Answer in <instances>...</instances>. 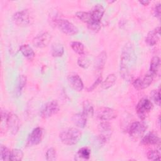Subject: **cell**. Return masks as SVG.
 <instances>
[{"label": "cell", "mask_w": 161, "mask_h": 161, "mask_svg": "<svg viewBox=\"0 0 161 161\" xmlns=\"http://www.w3.org/2000/svg\"><path fill=\"white\" fill-rule=\"evenodd\" d=\"M147 128V125L143 123L135 121L131 124L128 130V133L131 136L138 138L145 132Z\"/></svg>", "instance_id": "cell-9"}, {"label": "cell", "mask_w": 161, "mask_h": 161, "mask_svg": "<svg viewBox=\"0 0 161 161\" xmlns=\"http://www.w3.org/2000/svg\"><path fill=\"white\" fill-rule=\"evenodd\" d=\"M0 155L1 159L3 160H10L11 151L4 145H1L0 148Z\"/></svg>", "instance_id": "cell-28"}, {"label": "cell", "mask_w": 161, "mask_h": 161, "mask_svg": "<svg viewBox=\"0 0 161 161\" xmlns=\"http://www.w3.org/2000/svg\"><path fill=\"white\" fill-rule=\"evenodd\" d=\"M77 155L81 158L87 160L90 157L91 150L87 147H82L78 150Z\"/></svg>", "instance_id": "cell-30"}, {"label": "cell", "mask_w": 161, "mask_h": 161, "mask_svg": "<svg viewBox=\"0 0 161 161\" xmlns=\"http://www.w3.org/2000/svg\"><path fill=\"white\" fill-rule=\"evenodd\" d=\"M160 58L157 56L153 57L152 58L150 64V72H151V74L152 75L157 74L160 68Z\"/></svg>", "instance_id": "cell-23"}, {"label": "cell", "mask_w": 161, "mask_h": 161, "mask_svg": "<svg viewBox=\"0 0 161 161\" xmlns=\"http://www.w3.org/2000/svg\"><path fill=\"white\" fill-rule=\"evenodd\" d=\"M13 21L18 26H26L30 23V15L26 9L16 12L13 16Z\"/></svg>", "instance_id": "cell-10"}, {"label": "cell", "mask_w": 161, "mask_h": 161, "mask_svg": "<svg viewBox=\"0 0 161 161\" xmlns=\"http://www.w3.org/2000/svg\"><path fill=\"white\" fill-rule=\"evenodd\" d=\"M75 16L82 21L86 23L87 24L89 23L92 21L91 14L90 12L85 11H79L75 13Z\"/></svg>", "instance_id": "cell-26"}, {"label": "cell", "mask_w": 161, "mask_h": 161, "mask_svg": "<svg viewBox=\"0 0 161 161\" xmlns=\"http://www.w3.org/2000/svg\"><path fill=\"white\" fill-rule=\"evenodd\" d=\"M82 113L86 117L92 116L94 114V109L91 103L89 101H85L83 103V112Z\"/></svg>", "instance_id": "cell-27"}, {"label": "cell", "mask_w": 161, "mask_h": 161, "mask_svg": "<svg viewBox=\"0 0 161 161\" xmlns=\"http://www.w3.org/2000/svg\"><path fill=\"white\" fill-rule=\"evenodd\" d=\"M92 19L94 21L100 22L104 13V9L100 4H96L94 6L91 11Z\"/></svg>", "instance_id": "cell-17"}, {"label": "cell", "mask_w": 161, "mask_h": 161, "mask_svg": "<svg viewBox=\"0 0 161 161\" xmlns=\"http://www.w3.org/2000/svg\"><path fill=\"white\" fill-rule=\"evenodd\" d=\"M151 98L158 106L160 105V89L153 90L150 93Z\"/></svg>", "instance_id": "cell-32"}, {"label": "cell", "mask_w": 161, "mask_h": 161, "mask_svg": "<svg viewBox=\"0 0 161 161\" xmlns=\"http://www.w3.org/2000/svg\"><path fill=\"white\" fill-rule=\"evenodd\" d=\"M26 84V77L24 75H19L16 82V86L15 88V95L19 96L21 95L22 90L24 89Z\"/></svg>", "instance_id": "cell-19"}, {"label": "cell", "mask_w": 161, "mask_h": 161, "mask_svg": "<svg viewBox=\"0 0 161 161\" xmlns=\"http://www.w3.org/2000/svg\"><path fill=\"white\" fill-rule=\"evenodd\" d=\"M55 23L57 27L62 32L67 35L73 36L76 35L79 31L78 28L67 19H58L55 20Z\"/></svg>", "instance_id": "cell-3"}, {"label": "cell", "mask_w": 161, "mask_h": 161, "mask_svg": "<svg viewBox=\"0 0 161 161\" xmlns=\"http://www.w3.org/2000/svg\"><path fill=\"white\" fill-rule=\"evenodd\" d=\"M67 80L69 86L75 91L77 92H80L84 89V84L81 79L77 74H71L67 77Z\"/></svg>", "instance_id": "cell-13"}, {"label": "cell", "mask_w": 161, "mask_h": 161, "mask_svg": "<svg viewBox=\"0 0 161 161\" xmlns=\"http://www.w3.org/2000/svg\"><path fill=\"white\" fill-rule=\"evenodd\" d=\"M70 47L73 51L76 53L82 55L84 54V45L78 41H74L71 42Z\"/></svg>", "instance_id": "cell-25"}, {"label": "cell", "mask_w": 161, "mask_h": 161, "mask_svg": "<svg viewBox=\"0 0 161 161\" xmlns=\"http://www.w3.org/2000/svg\"><path fill=\"white\" fill-rule=\"evenodd\" d=\"M87 28L93 31H97L101 28V23L100 22H96L92 21L89 23L87 24Z\"/></svg>", "instance_id": "cell-34"}, {"label": "cell", "mask_w": 161, "mask_h": 161, "mask_svg": "<svg viewBox=\"0 0 161 161\" xmlns=\"http://www.w3.org/2000/svg\"><path fill=\"white\" fill-rule=\"evenodd\" d=\"M51 40V35L48 32H43L38 35L33 40V45L38 48L47 47Z\"/></svg>", "instance_id": "cell-11"}, {"label": "cell", "mask_w": 161, "mask_h": 161, "mask_svg": "<svg viewBox=\"0 0 161 161\" xmlns=\"http://www.w3.org/2000/svg\"><path fill=\"white\" fill-rule=\"evenodd\" d=\"M153 80V75L152 74H147L143 79L138 78L133 82V87L138 89L141 90L148 87L152 82Z\"/></svg>", "instance_id": "cell-12"}, {"label": "cell", "mask_w": 161, "mask_h": 161, "mask_svg": "<svg viewBox=\"0 0 161 161\" xmlns=\"http://www.w3.org/2000/svg\"><path fill=\"white\" fill-rule=\"evenodd\" d=\"M96 115L97 118L106 121L112 120L117 117L116 111L108 107H103L98 109L96 112Z\"/></svg>", "instance_id": "cell-7"}, {"label": "cell", "mask_w": 161, "mask_h": 161, "mask_svg": "<svg viewBox=\"0 0 161 161\" xmlns=\"http://www.w3.org/2000/svg\"><path fill=\"white\" fill-rule=\"evenodd\" d=\"M106 60V53L105 52H102L97 57L95 61V67L97 71L101 70L104 66Z\"/></svg>", "instance_id": "cell-22"}, {"label": "cell", "mask_w": 161, "mask_h": 161, "mask_svg": "<svg viewBox=\"0 0 161 161\" xmlns=\"http://www.w3.org/2000/svg\"><path fill=\"white\" fill-rule=\"evenodd\" d=\"M59 111V106L55 101H51L47 103L42 108L40 115L44 119L48 118L54 114H56Z\"/></svg>", "instance_id": "cell-5"}, {"label": "cell", "mask_w": 161, "mask_h": 161, "mask_svg": "<svg viewBox=\"0 0 161 161\" xmlns=\"http://www.w3.org/2000/svg\"><path fill=\"white\" fill-rule=\"evenodd\" d=\"M136 62V55L131 43L125 45L123 49L121 56L120 63V74L126 80L131 78L130 74V69Z\"/></svg>", "instance_id": "cell-1"}, {"label": "cell", "mask_w": 161, "mask_h": 161, "mask_svg": "<svg viewBox=\"0 0 161 161\" xmlns=\"http://www.w3.org/2000/svg\"><path fill=\"white\" fill-rule=\"evenodd\" d=\"M160 3H158L155 5L154 8V15L155 16L160 18V13H161V6Z\"/></svg>", "instance_id": "cell-37"}, {"label": "cell", "mask_w": 161, "mask_h": 161, "mask_svg": "<svg viewBox=\"0 0 161 161\" xmlns=\"http://www.w3.org/2000/svg\"><path fill=\"white\" fill-rule=\"evenodd\" d=\"M6 127L12 135H16L19 129V120L16 114L13 113H8Z\"/></svg>", "instance_id": "cell-8"}, {"label": "cell", "mask_w": 161, "mask_h": 161, "mask_svg": "<svg viewBox=\"0 0 161 161\" xmlns=\"http://www.w3.org/2000/svg\"><path fill=\"white\" fill-rule=\"evenodd\" d=\"M46 160L48 161H53L55 160L57 158L56 151L53 148H50L47 150L45 153Z\"/></svg>", "instance_id": "cell-33"}, {"label": "cell", "mask_w": 161, "mask_h": 161, "mask_svg": "<svg viewBox=\"0 0 161 161\" xmlns=\"http://www.w3.org/2000/svg\"><path fill=\"white\" fill-rule=\"evenodd\" d=\"M160 38V27L158 26L155 29L150 31L146 38L145 42L149 46H153L157 43Z\"/></svg>", "instance_id": "cell-15"}, {"label": "cell", "mask_w": 161, "mask_h": 161, "mask_svg": "<svg viewBox=\"0 0 161 161\" xmlns=\"http://www.w3.org/2000/svg\"><path fill=\"white\" fill-rule=\"evenodd\" d=\"M147 157L148 160H160V153L158 151L155 150H152L147 152Z\"/></svg>", "instance_id": "cell-31"}, {"label": "cell", "mask_w": 161, "mask_h": 161, "mask_svg": "<svg viewBox=\"0 0 161 161\" xmlns=\"http://www.w3.org/2000/svg\"><path fill=\"white\" fill-rule=\"evenodd\" d=\"M142 143L146 145H160V138L153 132H149L143 136L142 140Z\"/></svg>", "instance_id": "cell-16"}, {"label": "cell", "mask_w": 161, "mask_h": 161, "mask_svg": "<svg viewBox=\"0 0 161 161\" xmlns=\"http://www.w3.org/2000/svg\"><path fill=\"white\" fill-rule=\"evenodd\" d=\"M19 51L22 55L29 60H32L35 55V53L32 48L28 44L22 45L19 48Z\"/></svg>", "instance_id": "cell-20"}, {"label": "cell", "mask_w": 161, "mask_h": 161, "mask_svg": "<svg viewBox=\"0 0 161 161\" xmlns=\"http://www.w3.org/2000/svg\"><path fill=\"white\" fill-rule=\"evenodd\" d=\"M43 130L40 127L34 128L29 135L27 139V145L30 146L38 145L43 138Z\"/></svg>", "instance_id": "cell-6"}, {"label": "cell", "mask_w": 161, "mask_h": 161, "mask_svg": "<svg viewBox=\"0 0 161 161\" xmlns=\"http://www.w3.org/2000/svg\"><path fill=\"white\" fill-rule=\"evenodd\" d=\"M98 129L100 132V140L105 142L109 138L111 135V126L110 124L106 121H103V122L99 125Z\"/></svg>", "instance_id": "cell-14"}, {"label": "cell", "mask_w": 161, "mask_h": 161, "mask_svg": "<svg viewBox=\"0 0 161 161\" xmlns=\"http://www.w3.org/2000/svg\"><path fill=\"white\" fill-rule=\"evenodd\" d=\"M116 80V76L114 74H109L106 78V79L103 82L101 86L104 89H108L114 84Z\"/></svg>", "instance_id": "cell-24"}, {"label": "cell", "mask_w": 161, "mask_h": 161, "mask_svg": "<svg viewBox=\"0 0 161 161\" xmlns=\"http://www.w3.org/2000/svg\"><path fill=\"white\" fill-rule=\"evenodd\" d=\"M77 64L79 67H82L84 69H86L89 65V61L85 57H81L78 58Z\"/></svg>", "instance_id": "cell-35"}, {"label": "cell", "mask_w": 161, "mask_h": 161, "mask_svg": "<svg viewBox=\"0 0 161 161\" xmlns=\"http://www.w3.org/2000/svg\"><path fill=\"white\" fill-rule=\"evenodd\" d=\"M152 108V103L148 99L143 98L140 99L136 106V113L139 118L141 119H145Z\"/></svg>", "instance_id": "cell-4"}, {"label": "cell", "mask_w": 161, "mask_h": 161, "mask_svg": "<svg viewBox=\"0 0 161 161\" xmlns=\"http://www.w3.org/2000/svg\"><path fill=\"white\" fill-rule=\"evenodd\" d=\"M82 136L81 131L76 128H69L62 131L59 134L61 142L67 145L77 144Z\"/></svg>", "instance_id": "cell-2"}, {"label": "cell", "mask_w": 161, "mask_h": 161, "mask_svg": "<svg viewBox=\"0 0 161 161\" xmlns=\"http://www.w3.org/2000/svg\"><path fill=\"white\" fill-rule=\"evenodd\" d=\"M139 3L140 4H142V5H143V6H147V5H148L149 4L150 1H146V0H143V1H139Z\"/></svg>", "instance_id": "cell-38"}, {"label": "cell", "mask_w": 161, "mask_h": 161, "mask_svg": "<svg viewBox=\"0 0 161 161\" xmlns=\"http://www.w3.org/2000/svg\"><path fill=\"white\" fill-rule=\"evenodd\" d=\"M101 81V77H99L98 78L96 79V80L94 82V83H93L90 87H89L87 89V91H93V90L100 84Z\"/></svg>", "instance_id": "cell-36"}, {"label": "cell", "mask_w": 161, "mask_h": 161, "mask_svg": "<svg viewBox=\"0 0 161 161\" xmlns=\"http://www.w3.org/2000/svg\"><path fill=\"white\" fill-rule=\"evenodd\" d=\"M23 157V153L21 150L15 148L11 151L10 160H21Z\"/></svg>", "instance_id": "cell-29"}, {"label": "cell", "mask_w": 161, "mask_h": 161, "mask_svg": "<svg viewBox=\"0 0 161 161\" xmlns=\"http://www.w3.org/2000/svg\"><path fill=\"white\" fill-rule=\"evenodd\" d=\"M64 53V48L62 44L55 43L52 44L51 47V53L54 57H60Z\"/></svg>", "instance_id": "cell-21"}, {"label": "cell", "mask_w": 161, "mask_h": 161, "mask_svg": "<svg viewBox=\"0 0 161 161\" xmlns=\"http://www.w3.org/2000/svg\"><path fill=\"white\" fill-rule=\"evenodd\" d=\"M73 123L79 128H83L86 126L87 123V117L82 113L74 114L72 117Z\"/></svg>", "instance_id": "cell-18"}]
</instances>
